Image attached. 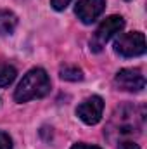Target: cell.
Masks as SVG:
<instances>
[{
  "label": "cell",
  "mask_w": 147,
  "mask_h": 149,
  "mask_svg": "<svg viewBox=\"0 0 147 149\" xmlns=\"http://www.w3.org/2000/svg\"><path fill=\"white\" fill-rule=\"evenodd\" d=\"M50 92V78L45 70L42 68H33L23 76L19 81L14 99L16 102H28L31 99H42Z\"/></svg>",
  "instance_id": "1"
},
{
  "label": "cell",
  "mask_w": 147,
  "mask_h": 149,
  "mask_svg": "<svg viewBox=\"0 0 147 149\" xmlns=\"http://www.w3.org/2000/svg\"><path fill=\"white\" fill-rule=\"evenodd\" d=\"M123 28H125V19H123L121 16H109V17H106V19L99 24V28L95 30L94 37L90 40V49H92L94 52H101L102 47H104L114 35H118Z\"/></svg>",
  "instance_id": "2"
},
{
  "label": "cell",
  "mask_w": 147,
  "mask_h": 149,
  "mask_svg": "<svg viewBox=\"0 0 147 149\" xmlns=\"http://www.w3.org/2000/svg\"><path fill=\"white\" fill-rule=\"evenodd\" d=\"M114 52L121 57H137L146 52V37L140 31L123 33L114 42Z\"/></svg>",
  "instance_id": "3"
},
{
  "label": "cell",
  "mask_w": 147,
  "mask_h": 149,
  "mask_svg": "<svg viewBox=\"0 0 147 149\" xmlns=\"http://www.w3.org/2000/svg\"><path fill=\"white\" fill-rule=\"evenodd\" d=\"M114 83L118 88L126 92H140L146 88V78L137 68H125L114 76Z\"/></svg>",
  "instance_id": "4"
},
{
  "label": "cell",
  "mask_w": 147,
  "mask_h": 149,
  "mask_svg": "<svg viewBox=\"0 0 147 149\" xmlns=\"http://www.w3.org/2000/svg\"><path fill=\"white\" fill-rule=\"evenodd\" d=\"M102 111H104V101L99 95H92V97L85 99L76 108L78 118L87 125H97L102 118Z\"/></svg>",
  "instance_id": "5"
},
{
  "label": "cell",
  "mask_w": 147,
  "mask_h": 149,
  "mask_svg": "<svg viewBox=\"0 0 147 149\" xmlns=\"http://www.w3.org/2000/svg\"><path fill=\"white\" fill-rule=\"evenodd\" d=\"M106 9V0H78L74 12L83 24H92Z\"/></svg>",
  "instance_id": "6"
},
{
  "label": "cell",
  "mask_w": 147,
  "mask_h": 149,
  "mask_svg": "<svg viewBox=\"0 0 147 149\" xmlns=\"http://www.w3.org/2000/svg\"><path fill=\"white\" fill-rule=\"evenodd\" d=\"M17 26V17L10 10H0V35H10Z\"/></svg>",
  "instance_id": "7"
},
{
  "label": "cell",
  "mask_w": 147,
  "mask_h": 149,
  "mask_svg": "<svg viewBox=\"0 0 147 149\" xmlns=\"http://www.w3.org/2000/svg\"><path fill=\"white\" fill-rule=\"evenodd\" d=\"M17 76V71L12 64L0 61V87H9Z\"/></svg>",
  "instance_id": "8"
},
{
  "label": "cell",
  "mask_w": 147,
  "mask_h": 149,
  "mask_svg": "<svg viewBox=\"0 0 147 149\" xmlns=\"http://www.w3.org/2000/svg\"><path fill=\"white\" fill-rule=\"evenodd\" d=\"M59 74L62 80H68V81H80L83 80V71L76 66H62L59 70Z\"/></svg>",
  "instance_id": "9"
},
{
  "label": "cell",
  "mask_w": 147,
  "mask_h": 149,
  "mask_svg": "<svg viewBox=\"0 0 147 149\" xmlns=\"http://www.w3.org/2000/svg\"><path fill=\"white\" fill-rule=\"evenodd\" d=\"M0 149H12V139L9 137V134L0 130Z\"/></svg>",
  "instance_id": "10"
},
{
  "label": "cell",
  "mask_w": 147,
  "mask_h": 149,
  "mask_svg": "<svg viewBox=\"0 0 147 149\" xmlns=\"http://www.w3.org/2000/svg\"><path fill=\"white\" fill-rule=\"evenodd\" d=\"M71 0H50V5L55 9V10H64L68 5H69Z\"/></svg>",
  "instance_id": "11"
},
{
  "label": "cell",
  "mask_w": 147,
  "mask_h": 149,
  "mask_svg": "<svg viewBox=\"0 0 147 149\" xmlns=\"http://www.w3.org/2000/svg\"><path fill=\"white\" fill-rule=\"evenodd\" d=\"M118 149H140V146L133 141H123V142H119Z\"/></svg>",
  "instance_id": "12"
},
{
  "label": "cell",
  "mask_w": 147,
  "mask_h": 149,
  "mask_svg": "<svg viewBox=\"0 0 147 149\" xmlns=\"http://www.w3.org/2000/svg\"><path fill=\"white\" fill-rule=\"evenodd\" d=\"M71 149H101L97 146H88V144H74Z\"/></svg>",
  "instance_id": "13"
},
{
  "label": "cell",
  "mask_w": 147,
  "mask_h": 149,
  "mask_svg": "<svg viewBox=\"0 0 147 149\" xmlns=\"http://www.w3.org/2000/svg\"><path fill=\"white\" fill-rule=\"evenodd\" d=\"M126 2H128V0H126Z\"/></svg>",
  "instance_id": "14"
}]
</instances>
